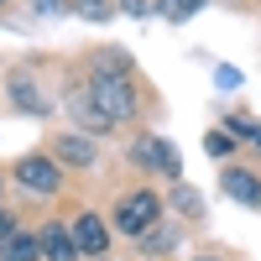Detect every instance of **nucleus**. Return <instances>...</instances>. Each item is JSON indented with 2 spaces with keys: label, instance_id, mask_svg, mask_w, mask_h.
Masks as SVG:
<instances>
[{
  "label": "nucleus",
  "instance_id": "nucleus-4",
  "mask_svg": "<svg viewBox=\"0 0 261 261\" xmlns=\"http://www.w3.org/2000/svg\"><path fill=\"white\" fill-rule=\"evenodd\" d=\"M130 157H136L141 167H151V172H162V178H183V162H178V151H172L162 136H141L136 146H130Z\"/></svg>",
  "mask_w": 261,
  "mask_h": 261
},
{
  "label": "nucleus",
  "instance_id": "nucleus-2",
  "mask_svg": "<svg viewBox=\"0 0 261 261\" xmlns=\"http://www.w3.org/2000/svg\"><path fill=\"white\" fill-rule=\"evenodd\" d=\"M89 89H94V99H99V110L110 115L115 125H125V120H136V110H141V94L130 89V79H94V73H89Z\"/></svg>",
  "mask_w": 261,
  "mask_h": 261
},
{
  "label": "nucleus",
  "instance_id": "nucleus-17",
  "mask_svg": "<svg viewBox=\"0 0 261 261\" xmlns=\"http://www.w3.org/2000/svg\"><path fill=\"white\" fill-rule=\"evenodd\" d=\"M73 11L84 21H105V16H110V0H73Z\"/></svg>",
  "mask_w": 261,
  "mask_h": 261
},
{
  "label": "nucleus",
  "instance_id": "nucleus-24",
  "mask_svg": "<svg viewBox=\"0 0 261 261\" xmlns=\"http://www.w3.org/2000/svg\"><path fill=\"white\" fill-rule=\"evenodd\" d=\"M0 188H6V183H0Z\"/></svg>",
  "mask_w": 261,
  "mask_h": 261
},
{
  "label": "nucleus",
  "instance_id": "nucleus-5",
  "mask_svg": "<svg viewBox=\"0 0 261 261\" xmlns=\"http://www.w3.org/2000/svg\"><path fill=\"white\" fill-rule=\"evenodd\" d=\"M68 235H73V251H79V256H89V261L110 251V225H105L99 214H79V220L68 225Z\"/></svg>",
  "mask_w": 261,
  "mask_h": 261
},
{
  "label": "nucleus",
  "instance_id": "nucleus-23",
  "mask_svg": "<svg viewBox=\"0 0 261 261\" xmlns=\"http://www.w3.org/2000/svg\"><path fill=\"white\" fill-rule=\"evenodd\" d=\"M0 6H6V0H0Z\"/></svg>",
  "mask_w": 261,
  "mask_h": 261
},
{
  "label": "nucleus",
  "instance_id": "nucleus-6",
  "mask_svg": "<svg viewBox=\"0 0 261 261\" xmlns=\"http://www.w3.org/2000/svg\"><path fill=\"white\" fill-rule=\"evenodd\" d=\"M63 105H68V115H73L84 130H110V125H115L110 115L99 110V99H94L89 84H68V99H63Z\"/></svg>",
  "mask_w": 261,
  "mask_h": 261
},
{
  "label": "nucleus",
  "instance_id": "nucleus-20",
  "mask_svg": "<svg viewBox=\"0 0 261 261\" xmlns=\"http://www.w3.org/2000/svg\"><path fill=\"white\" fill-rule=\"evenodd\" d=\"M6 235H16V220H11L6 209H0V241H6Z\"/></svg>",
  "mask_w": 261,
  "mask_h": 261
},
{
  "label": "nucleus",
  "instance_id": "nucleus-9",
  "mask_svg": "<svg viewBox=\"0 0 261 261\" xmlns=\"http://www.w3.org/2000/svg\"><path fill=\"white\" fill-rule=\"evenodd\" d=\"M37 241H42V256H47V261H73L79 251H73V235H68V225H47V230H42L37 235Z\"/></svg>",
  "mask_w": 261,
  "mask_h": 261
},
{
  "label": "nucleus",
  "instance_id": "nucleus-14",
  "mask_svg": "<svg viewBox=\"0 0 261 261\" xmlns=\"http://www.w3.org/2000/svg\"><path fill=\"white\" fill-rule=\"evenodd\" d=\"M141 246L146 251H172V246H178V225H151L141 235Z\"/></svg>",
  "mask_w": 261,
  "mask_h": 261
},
{
  "label": "nucleus",
  "instance_id": "nucleus-3",
  "mask_svg": "<svg viewBox=\"0 0 261 261\" xmlns=\"http://www.w3.org/2000/svg\"><path fill=\"white\" fill-rule=\"evenodd\" d=\"M16 183L27 193H37V199H47V193L63 188V162L58 157H21L16 162Z\"/></svg>",
  "mask_w": 261,
  "mask_h": 261
},
{
  "label": "nucleus",
  "instance_id": "nucleus-1",
  "mask_svg": "<svg viewBox=\"0 0 261 261\" xmlns=\"http://www.w3.org/2000/svg\"><path fill=\"white\" fill-rule=\"evenodd\" d=\"M120 235H136V241H141V235L151 230V225H162V199H157V193H151V188H136V193H125V199L115 204V220H110Z\"/></svg>",
  "mask_w": 261,
  "mask_h": 261
},
{
  "label": "nucleus",
  "instance_id": "nucleus-15",
  "mask_svg": "<svg viewBox=\"0 0 261 261\" xmlns=\"http://www.w3.org/2000/svg\"><path fill=\"white\" fill-rule=\"evenodd\" d=\"M204 151L220 162V157H230V151H235V136H230V130H209V136H204Z\"/></svg>",
  "mask_w": 261,
  "mask_h": 261
},
{
  "label": "nucleus",
  "instance_id": "nucleus-11",
  "mask_svg": "<svg viewBox=\"0 0 261 261\" xmlns=\"http://www.w3.org/2000/svg\"><path fill=\"white\" fill-rule=\"evenodd\" d=\"M0 261H42V241L37 235H6V241H0Z\"/></svg>",
  "mask_w": 261,
  "mask_h": 261
},
{
  "label": "nucleus",
  "instance_id": "nucleus-12",
  "mask_svg": "<svg viewBox=\"0 0 261 261\" xmlns=\"http://www.w3.org/2000/svg\"><path fill=\"white\" fill-rule=\"evenodd\" d=\"M89 73H94V79H130V58H125L120 47H105V53H94Z\"/></svg>",
  "mask_w": 261,
  "mask_h": 261
},
{
  "label": "nucleus",
  "instance_id": "nucleus-21",
  "mask_svg": "<svg viewBox=\"0 0 261 261\" xmlns=\"http://www.w3.org/2000/svg\"><path fill=\"white\" fill-rule=\"evenodd\" d=\"M199 261H220V256H199Z\"/></svg>",
  "mask_w": 261,
  "mask_h": 261
},
{
  "label": "nucleus",
  "instance_id": "nucleus-22",
  "mask_svg": "<svg viewBox=\"0 0 261 261\" xmlns=\"http://www.w3.org/2000/svg\"><path fill=\"white\" fill-rule=\"evenodd\" d=\"M94 261H105V256H94Z\"/></svg>",
  "mask_w": 261,
  "mask_h": 261
},
{
  "label": "nucleus",
  "instance_id": "nucleus-16",
  "mask_svg": "<svg viewBox=\"0 0 261 261\" xmlns=\"http://www.w3.org/2000/svg\"><path fill=\"white\" fill-rule=\"evenodd\" d=\"M115 6H120V16H162L167 0H115Z\"/></svg>",
  "mask_w": 261,
  "mask_h": 261
},
{
  "label": "nucleus",
  "instance_id": "nucleus-18",
  "mask_svg": "<svg viewBox=\"0 0 261 261\" xmlns=\"http://www.w3.org/2000/svg\"><path fill=\"white\" fill-rule=\"evenodd\" d=\"M199 6H204V0H167V6H162V16H167V21H183V16H193Z\"/></svg>",
  "mask_w": 261,
  "mask_h": 261
},
{
  "label": "nucleus",
  "instance_id": "nucleus-19",
  "mask_svg": "<svg viewBox=\"0 0 261 261\" xmlns=\"http://www.w3.org/2000/svg\"><path fill=\"white\" fill-rule=\"evenodd\" d=\"M32 6H37V16H68L73 0H32Z\"/></svg>",
  "mask_w": 261,
  "mask_h": 261
},
{
  "label": "nucleus",
  "instance_id": "nucleus-8",
  "mask_svg": "<svg viewBox=\"0 0 261 261\" xmlns=\"http://www.w3.org/2000/svg\"><path fill=\"white\" fill-rule=\"evenodd\" d=\"M225 193L246 209H261V178L246 172V167H225Z\"/></svg>",
  "mask_w": 261,
  "mask_h": 261
},
{
  "label": "nucleus",
  "instance_id": "nucleus-13",
  "mask_svg": "<svg viewBox=\"0 0 261 261\" xmlns=\"http://www.w3.org/2000/svg\"><path fill=\"white\" fill-rule=\"evenodd\" d=\"M172 209L188 214V220H204V199H199L188 183H172Z\"/></svg>",
  "mask_w": 261,
  "mask_h": 261
},
{
  "label": "nucleus",
  "instance_id": "nucleus-10",
  "mask_svg": "<svg viewBox=\"0 0 261 261\" xmlns=\"http://www.w3.org/2000/svg\"><path fill=\"white\" fill-rule=\"evenodd\" d=\"M6 89H11V105H16V110H27V115H42V110H47V99L37 94V84H32L27 73H11Z\"/></svg>",
  "mask_w": 261,
  "mask_h": 261
},
{
  "label": "nucleus",
  "instance_id": "nucleus-7",
  "mask_svg": "<svg viewBox=\"0 0 261 261\" xmlns=\"http://www.w3.org/2000/svg\"><path fill=\"white\" fill-rule=\"evenodd\" d=\"M53 157L68 162V167H94V162H99V141H89L84 130H68V136H58Z\"/></svg>",
  "mask_w": 261,
  "mask_h": 261
}]
</instances>
